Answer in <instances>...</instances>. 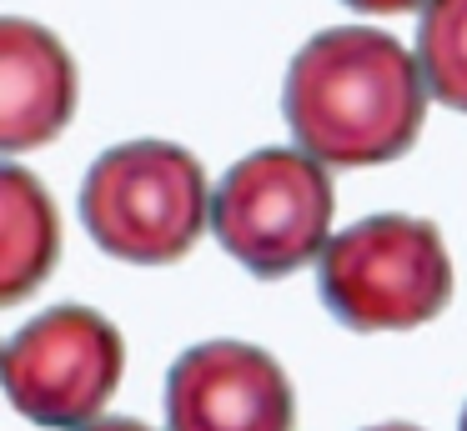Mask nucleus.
I'll return each mask as SVG.
<instances>
[{"instance_id": "9", "label": "nucleus", "mask_w": 467, "mask_h": 431, "mask_svg": "<svg viewBox=\"0 0 467 431\" xmlns=\"http://www.w3.org/2000/svg\"><path fill=\"white\" fill-rule=\"evenodd\" d=\"M417 60L442 106L467 110V0H432L417 26Z\"/></svg>"}, {"instance_id": "1", "label": "nucleus", "mask_w": 467, "mask_h": 431, "mask_svg": "<svg viewBox=\"0 0 467 431\" xmlns=\"http://www.w3.org/2000/svg\"><path fill=\"white\" fill-rule=\"evenodd\" d=\"M427 96V70L402 40L367 26H337L292 56L282 116L296 146L322 166H382L412 150Z\"/></svg>"}, {"instance_id": "4", "label": "nucleus", "mask_w": 467, "mask_h": 431, "mask_svg": "<svg viewBox=\"0 0 467 431\" xmlns=\"http://www.w3.org/2000/svg\"><path fill=\"white\" fill-rule=\"evenodd\" d=\"M332 176L306 150L266 146L226 170L212 200V231L256 281H282L322 261L332 241Z\"/></svg>"}, {"instance_id": "3", "label": "nucleus", "mask_w": 467, "mask_h": 431, "mask_svg": "<svg viewBox=\"0 0 467 431\" xmlns=\"http://www.w3.org/2000/svg\"><path fill=\"white\" fill-rule=\"evenodd\" d=\"M322 306L352 331H412L452 301L442 231L422 216H367L327 241L317 271Z\"/></svg>"}, {"instance_id": "10", "label": "nucleus", "mask_w": 467, "mask_h": 431, "mask_svg": "<svg viewBox=\"0 0 467 431\" xmlns=\"http://www.w3.org/2000/svg\"><path fill=\"white\" fill-rule=\"evenodd\" d=\"M342 5L362 10V15H402V10H417V5H432V0H342Z\"/></svg>"}, {"instance_id": "13", "label": "nucleus", "mask_w": 467, "mask_h": 431, "mask_svg": "<svg viewBox=\"0 0 467 431\" xmlns=\"http://www.w3.org/2000/svg\"><path fill=\"white\" fill-rule=\"evenodd\" d=\"M457 431H467V411H462V426H457Z\"/></svg>"}, {"instance_id": "8", "label": "nucleus", "mask_w": 467, "mask_h": 431, "mask_svg": "<svg viewBox=\"0 0 467 431\" xmlns=\"http://www.w3.org/2000/svg\"><path fill=\"white\" fill-rule=\"evenodd\" d=\"M61 256V221L46 186L26 166L0 170V301H26Z\"/></svg>"}, {"instance_id": "2", "label": "nucleus", "mask_w": 467, "mask_h": 431, "mask_svg": "<svg viewBox=\"0 0 467 431\" xmlns=\"http://www.w3.org/2000/svg\"><path fill=\"white\" fill-rule=\"evenodd\" d=\"M206 170L171 140H126L91 160L81 180V226L106 256L131 266H171L212 221Z\"/></svg>"}, {"instance_id": "11", "label": "nucleus", "mask_w": 467, "mask_h": 431, "mask_svg": "<svg viewBox=\"0 0 467 431\" xmlns=\"http://www.w3.org/2000/svg\"><path fill=\"white\" fill-rule=\"evenodd\" d=\"M81 431H151V426H141V421H91Z\"/></svg>"}, {"instance_id": "12", "label": "nucleus", "mask_w": 467, "mask_h": 431, "mask_svg": "<svg viewBox=\"0 0 467 431\" xmlns=\"http://www.w3.org/2000/svg\"><path fill=\"white\" fill-rule=\"evenodd\" d=\"M372 431H417V426H372Z\"/></svg>"}, {"instance_id": "7", "label": "nucleus", "mask_w": 467, "mask_h": 431, "mask_svg": "<svg viewBox=\"0 0 467 431\" xmlns=\"http://www.w3.org/2000/svg\"><path fill=\"white\" fill-rule=\"evenodd\" d=\"M81 76L46 26L21 15L0 20V150L21 156L56 140L76 116Z\"/></svg>"}, {"instance_id": "6", "label": "nucleus", "mask_w": 467, "mask_h": 431, "mask_svg": "<svg viewBox=\"0 0 467 431\" xmlns=\"http://www.w3.org/2000/svg\"><path fill=\"white\" fill-rule=\"evenodd\" d=\"M171 431H292L296 401L282 361L246 341H202L166 376Z\"/></svg>"}, {"instance_id": "5", "label": "nucleus", "mask_w": 467, "mask_h": 431, "mask_svg": "<svg viewBox=\"0 0 467 431\" xmlns=\"http://www.w3.org/2000/svg\"><path fill=\"white\" fill-rule=\"evenodd\" d=\"M5 396L26 421L81 431L106 411L126 371V341L101 311L56 306L5 341Z\"/></svg>"}]
</instances>
